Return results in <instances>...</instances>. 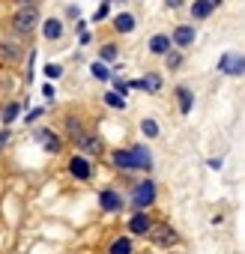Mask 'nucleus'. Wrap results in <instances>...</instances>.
Wrapping results in <instances>:
<instances>
[{"mask_svg":"<svg viewBox=\"0 0 245 254\" xmlns=\"http://www.w3.org/2000/svg\"><path fill=\"white\" fill-rule=\"evenodd\" d=\"M42 18H45L42 3H18V6H9V12H6V18H3V36L30 45V42L39 36Z\"/></svg>","mask_w":245,"mask_h":254,"instance_id":"nucleus-1","label":"nucleus"},{"mask_svg":"<svg viewBox=\"0 0 245 254\" xmlns=\"http://www.w3.org/2000/svg\"><path fill=\"white\" fill-rule=\"evenodd\" d=\"M63 177L72 186H93L96 177H99V162L90 159V156H84V153L69 150L63 156Z\"/></svg>","mask_w":245,"mask_h":254,"instance_id":"nucleus-2","label":"nucleus"},{"mask_svg":"<svg viewBox=\"0 0 245 254\" xmlns=\"http://www.w3.org/2000/svg\"><path fill=\"white\" fill-rule=\"evenodd\" d=\"M30 141L42 150V156L48 159H63L69 153V141L63 138V132L57 126H48V123H39L30 129Z\"/></svg>","mask_w":245,"mask_h":254,"instance_id":"nucleus-3","label":"nucleus"},{"mask_svg":"<svg viewBox=\"0 0 245 254\" xmlns=\"http://www.w3.org/2000/svg\"><path fill=\"white\" fill-rule=\"evenodd\" d=\"M129 209H156L162 200V186L156 177H135V183L126 189Z\"/></svg>","mask_w":245,"mask_h":254,"instance_id":"nucleus-4","label":"nucleus"},{"mask_svg":"<svg viewBox=\"0 0 245 254\" xmlns=\"http://www.w3.org/2000/svg\"><path fill=\"white\" fill-rule=\"evenodd\" d=\"M93 197H96V209L102 215H108V218H120V215L129 212V197H126V191H122L117 183L99 186Z\"/></svg>","mask_w":245,"mask_h":254,"instance_id":"nucleus-5","label":"nucleus"},{"mask_svg":"<svg viewBox=\"0 0 245 254\" xmlns=\"http://www.w3.org/2000/svg\"><path fill=\"white\" fill-rule=\"evenodd\" d=\"M72 36V27H69V21L60 15V12H45V18H42V24H39V42L45 45V48H60V45H66V39Z\"/></svg>","mask_w":245,"mask_h":254,"instance_id":"nucleus-6","label":"nucleus"},{"mask_svg":"<svg viewBox=\"0 0 245 254\" xmlns=\"http://www.w3.org/2000/svg\"><path fill=\"white\" fill-rule=\"evenodd\" d=\"M147 245H150L153 251L168 254V251L183 248V233H180V227H177L171 218H156V227H153V233L147 236Z\"/></svg>","mask_w":245,"mask_h":254,"instance_id":"nucleus-7","label":"nucleus"},{"mask_svg":"<svg viewBox=\"0 0 245 254\" xmlns=\"http://www.w3.org/2000/svg\"><path fill=\"white\" fill-rule=\"evenodd\" d=\"M69 150L84 153V156H90V159L102 162V159H105V153H108V141H105V135L99 132V126H87L81 135H75V138L69 141Z\"/></svg>","mask_w":245,"mask_h":254,"instance_id":"nucleus-8","label":"nucleus"},{"mask_svg":"<svg viewBox=\"0 0 245 254\" xmlns=\"http://www.w3.org/2000/svg\"><path fill=\"white\" fill-rule=\"evenodd\" d=\"M138 30H141V15H138V9H132V6L117 9V12L111 15V21H108V33L117 36L120 42L138 36Z\"/></svg>","mask_w":245,"mask_h":254,"instance_id":"nucleus-9","label":"nucleus"},{"mask_svg":"<svg viewBox=\"0 0 245 254\" xmlns=\"http://www.w3.org/2000/svg\"><path fill=\"white\" fill-rule=\"evenodd\" d=\"M156 209H129L126 215H122V227L120 230H126L129 236H135L138 242H147V236L153 233L156 227Z\"/></svg>","mask_w":245,"mask_h":254,"instance_id":"nucleus-10","label":"nucleus"},{"mask_svg":"<svg viewBox=\"0 0 245 254\" xmlns=\"http://www.w3.org/2000/svg\"><path fill=\"white\" fill-rule=\"evenodd\" d=\"M129 153H132V165L138 177H156V150L147 141H129Z\"/></svg>","mask_w":245,"mask_h":254,"instance_id":"nucleus-11","label":"nucleus"},{"mask_svg":"<svg viewBox=\"0 0 245 254\" xmlns=\"http://www.w3.org/2000/svg\"><path fill=\"white\" fill-rule=\"evenodd\" d=\"M171 30V42H174V48H180V51H194L197 48V42H200V24H194V21H177V24H171L168 27Z\"/></svg>","mask_w":245,"mask_h":254,"instance_id":"nucleus-12","label":"nucleus"},{"mask_svg":"<svg viewBox=\"0 0 245 254\" xmlns=\"http://www.w3.org/2000/svg\"><path fill=\"white\" fill-rule=\"evenodd\" d=\"M171 102H174L177 117L188 120V117L194 114V108H197V90H194L188 81H177V84L171 87Z\"/></svg>","mask_w":245,"mask_h":254,"instance_id":"nucleus-13","label":"nucleus"},{"mask_svg":"<svg viewBox=\"0 0 245 254\" xmlns=\"http://www.w3.org/2000/svg\"><path fill=\"white\" fill-rule=\"evenodd\" d=\"M215 72H218L221 78L242 81V78H245V51H236V48L221 51L218 60H215Z\"/></svg>","mask_w":245,"mask_h":254,"instance_id":"nucleus-14","label":"nucleus"},{"mask_svg":"<svg viewBox=\"0 0 245 254\" xmlns=\"http://www.w3.org/2000/svg\"><path fill=\"white\" fill-rule=\"evenodd\" d=\"M171 48H174V42H171V30L168 27H156V30H150L147 33V39H144V54L150 57V60H165V54H171Z\"/></svg>","mask_w":245,"mask_h":254,"instance_id":"nucleus-15","label":"nucleus"},{"mask_svg":"<svg viewBox=\"0 0 245 254\" xmlns=\"http://www.w3.org/2000/svg\"><path fill=\"white\" fill-rule=\"evenodd\" d=\"M30 96H6L0 102V126H15L21 123V114L30 108Z\"/></svg>","mask_w":245,"mask_h":254,"instance_id":"nucleus-16","label":"nucleus"},{"mask_svg":"<svg viewBox=\"0 0 245 254\" xmlns=\"http://www.w3.org/2000/svg\"><path fill=\"white\" fill-rule=\"evenodd\" d=\"M27 48H30V45H24V42H18V39L3 36V39H0V63H3L6 69L24 66V60H27Z\"/></svg>","mask_w":245,"mask_h":254,"instance_id":"nucleus-17","label":"nucleus"},{"mask_svg":"<svg viewBox=\"0 0 245 254\" xmlns=\"http://www.w3.org/2000/svg\"><path fill=\"white\" fill-rule=\"evenodd\" d=\"M168 87V75L162 69H144L138 75V90L135 93H144V96H162Z\"/></svg>","mask_w":245,"mask_h":254,"instance_id":"nucleus-18","label":"nucleus"},{"mask_svg":"<svg viewBox=\"0 0 245 254\" xmlns=\"http://www.w3.org/2000/svg\"><path fill=\"white\" fill-rule=\"evenodd\" d=\"M102 254H138V239L129 236L126 230H114V233L105 239Z\"/></svg>","mask_w":245,"mask_h":254,"instance_id":"nucleus-19","label":"nucleus"},{"mask_svg":"<svg viewBox=\"0 0 245 254\" xmlns=\"http://www.w3.org/2000/svg\"><path fill=\"white\" fill-rule=\"evenodd\" d=\"M87 126H90V123H87V117H84L81 111H75V108L63 111V117L57 120V129L63 132V138H66V141H72L75 135H81Z\"/></svg>","mask_w":245,"mask_h":254,"instance_id":"nucleus-20","label":"nucleus"},{"mask_svg":"<svg viewBox=\"0 0 245 254\" xmlns=\"http://www.w3.org/2000/svg\"><path fill=\"white\" fill-rule=\"evenodd\" d=\"M96 60H102V63H108V66H114V63H120L122 60V42L117 39V36H102V39H96Z\"/></svg>","mask_w":245,"mask_h":254,"instance_id":"nucleus-21","label":"nucleus"},{"mask_svg":"<svg viewBox=\"0 0 245 254\" xmlns=\"http://www.w3.org/2000/svg\"><path fill=\"white\" fill-rule=\"evenodd\" d=\"M135 129H138V138L147 141V144H156V141H162V135H165L162 120H159L156 114H141L138 123H135Z\"/></svg>","mask_w":245,"mask_h":254,"instance_id":"nucleus-22","label":"nucleus"},{"mask_svg":"<svg viewBox=\"0 0 245 254\" xmlns=\"http://www.w3.org/2000/svg\"><path fill=\"white\" fill-rule=\"evenodd\" d=\"M215 15H218V6H212L209 0H188V6H185V18L194 24H206Z\"/></svg>","mask_w":245,"mask_h":254,"instance_id":"nucleus-23","label":"nucleus"},{"mask_svg":"<svg viewBox=\"0 0 245 254\" xmlns=\"http://www.w3.org/2000/svg\"><path fill=\"white\" fill-rule=\"evenodd\" d=\"M99 105H102L105 111H111V114H126V111L132 108V99H126V96H120L117 90L105 87V90L99 93Z\"/></svg>","mask_w":245,"mask_h":254,"instance_id":"nucleus-24","label":"nucleus"},{"mask_svg":"<svg viewBox=\"0 0 245 254\" xmlns=\"http://www.w3.org/2000/svg\"><path fill=\"white\" fill-rule=\"evenodd\" d=\"M185 69H188V54L180 48H171V54H165V60H162V72L165 75H183Z\"/></svg>","mask_w":245,"mask_h":254,"instance_id":"nucleus-25","label":"nucleus"},{"mask_svg":"<svg viewBox=\"0 0 245 254\" xmlns=\"http://www.w3.org/2000/svg\"><path fill=\"white\" fill-rule=\"evenodd\" d=\"M87 75H90V81H96V84H105V87H108V84H111V78H114V69H111L108 63H102V60H96V57H93V60L87 63Z\"/></svg>","mask_w":245,"mask_h":254,"instance_id":"nucleus-26","label":"nucleus"},{"mask_svg":"<svg viewBox=\"0 0 245 254\" xmlns=\"http://www.w3.org/2000/svg\"><path fill=\"white\" fill-rule=\"evenodd\" d=\"M114 12H117V6H114V3H108V0H99L96 9L90 12V18H87V21H90L93 27H102V24H108V21H111V15H114Z\"/></svg>","mask_w":245,"mask_h":254,"instance_id":"nucleus-27","label":"nucleus"},{"mask_svg":"<svg viewBox=\"0 0 245 254\" xmlns=\"http://www.w3.org/2000/svg\"><path fill=\"white\" fill-rule=\"evenodd\" d=\"M48 117V105H30L24 114H21V126H27V129H33V126H39L42 120Z\"/></svg>","mask_w":245,"mask_h":254,"instance_id":"nucleus-28","label":"nucleus"},{"mask_svg":"<svg viewBox=\"0 0 245 254\" xmlns=\"http://www.w3.org/2000/svg\"><path fill=\"white\" fill-rule=\"evenodd\" d=\"M36 63H39V48H27V60H24V75H21V84H33L36 81Z\"/></svg>","mask_w":245,"mask_h":254,"instance_id":"nucleus-29","label":"nucleus"},{"mask_svg":"<svg viewBox=\"0 0 245 254\" xmlns=\"http://www.w3.org/2000/svg\"><path fill=\"white\" fill-rule=\"evenodd\" d=\"M42 78L45 81H63L66 78V63H60V60H45L42 63Z\"/></svg>","mask_w":245,"mask_h":254,"instance_id":"nucleus-30","label":"nucleus"},{"mask_svg":"<svg viewBox=\"0 0 245 254\" xmlns=\"http://www.w3.org/2000/svg\"><path fill=\"white\" fill-rule=\"evenodd\" d=\"M108 87H111V90H117L120 96H126V99H132V84H129V75H114Z\"/></svg>","mask_w":245,"mask_h":254,"instance_id":"nucleus-31","label":"nucleus"},{"mask_svg":"<svg viewBox=\"0 0 245 254\" xmlns=\"http://www.w3.org/2000/svg\"><path fill=\"white\" fill-rule=\"evenodd\" d=\"M57 12H60L66 21H69V27H72L78 18H84V9H81L78 3H60V9H57Z\"/></svg>","mask_w":245,"mask_h":254,"instance_id":"nucleus-32","label":"nucleus"},{"mask_svg":"<svg viewBox=\"0 0 245 254\" xmlns=\"http://www.w3.org/2000/svg\"><path fill=\"white\" fill-rule=\"evenodd\" d=\"M39 96L45 99V105H48V108H51V105H57V99H60L57 84H54V81H42V84H39Z\"/></svg>","mask_w":245,"mask_h":254,"instance_id":"nucleus-33","label":"nucleus"},{"mask_svg":"<svg viewBox=\"0 0 245 254\" xmlns=\"http://www.w3.org/2000/svg\"><path fill=\"white\" fill-rule=\"evenodd\" d=\"M15 141V132H12V126H0V156H3Z\"/></svg>","mask_w":245,"mask_h":254,"instance_id":"nucleus-34","label":"nucleus"},{"mask_svg":"<svg viewBox=\"0 0 245 254\" xmlns=\"http://www.w3.org/2000/svg\"><path fill=\"white\" fill-rule=\"evenodd\" d=\"M185 6H188V0H162V9H165V12H171V15L185 12Z\"/></svg>","mask_w":245,"mask_h":254,"instance_id":"nucleus-35","label":"nucleus"},{"mask_svg":"<svg viewBox=\"0 0 245 254\" xmlns=\"http://www.w3.org/2000/svg\"><path fill=\"white\" fill-rule=\"evenodd\" d=\"M75 39H78V48H81V51H84V48H90V45H93V42H96V39H99V36H96V30H93V27H90V30H84V33H78V36H75Z\"/></svg>","mask_w":245,"mask_h":254,"instance_id":"nucleus-36","label":"nucleus"},{"mask_svg":"<svg viewBox=\"0 0 245 254\" xmlns=\"http://www.w3.org/2000/svg\"><path fill=\"white\" fill-rule=\"evenodd\" d=\"M206 168H209L212 174H221V171H224V156H209V159H206Z\"/></svg>","mask_w":245,"mask_h":254,"instance_id":"nucleus-37","label":"nucleus"},{"mask_svg":"<svg viewBox=\"0 0 245 254\" xmlns=\"http://www.w3.org/2000/svg\"><path fill=\"white\" fill-rule=\"evenodd\" d=\"M90 27H93V24H90L87 18H78V21L72 24V36H78V33H84V30H90Z\"/></svg>","mask_w":245,"mask_h":254,"instance_id":"nucleus-38","label":"nucleus"},{"mask_svg":"<svg viewBox=\"0 0 245 254\" xmlns=\"http://www.w3.org/2000/svg\"><path fill=\"white\" fill-rule=\"evenodd\" d=\"M209 224H212V227H221V224H224V215H221V212H215V215L209 218Z\"/></svg>","mask_w":245,"mask_h":254,"instance_id":"nucleus-39","label":"nucleus"},{"mask_svg":"<svg viewBox=\"0 0 245 254\" xmlns=\"http://www.w3.org/2000/svg\"><path fill=\"white\" fill-rule=\"evenodd\" d=\"M9 3H12V6H18V3H42V6H45V0H9Z\"/></svg>","mask_w":245,"mask_h":254,"instance_id":"nucleus-40","label":"nucleus"},{"mask_svg":"<svg viewBox=\"0 0 245 254\" xmlns=\"http://www.w3.org/2000/svg\"><path fill=\"white\" fill-rule=\"evenodd\" d=\"M96 3H99V0H96ZM108 3H114L117 9H122V6H129V0H108Z\"/></svg>","mask_w":245,"mask_h":254,"instance_id":"nucleus-41","label":"nucleus"},{"mask_svg":"<svg viewBox=\"0 0 245 254\" xmlns=\"http://www.w3.org/2000/svg\"><path fill=\"white\" fill-rule=\"evenodd\" d=\"M209 3H212V6H218V9H221V6H224V3H227V0H209Z\"/></svg>","mask_w":245,"mask_h":254,"instance_id":"nucleus-42","label":"nucleus"},{"mask_svg":"<svg viewBox=\"0 0 245 254\" xmlns=\"http://www.w3.org/2000/svg\"><path fill=\"white\" fill-rule=\"evenodd\" d=\"M144 254H162V251H153V248H150V251H144Z\"/></svg>","mask_w":245,"mask_h":254,"instance_id":"nucleus-43","label":"nucleus"}]
</instances>
